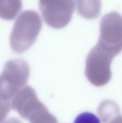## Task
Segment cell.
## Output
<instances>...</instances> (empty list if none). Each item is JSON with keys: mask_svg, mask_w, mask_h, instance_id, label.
I'll return each mask as SVG.
<instances>
[{"mask_svg": "<svg viewBox=\"0 0 122 123\" xmlns=\"http://www.w3.org/2000/svg\"><path fill=\"white\" fill-rule=\"evenodd\" d=\"M98 114L103 123H108L116 117L121 115L119 105L115 101L110 100H105L99 104L98 107Z\"/></svg>", "mask_w": 122, "mask_h": 123, "instance_id": "9", "label": "cell"}, {"mask_svg": "<svg viewBox=\"0 0 122 123\" xmlns=\"http://www.w3.org/2000/svg\"><path fill=\"white\" fill-rule=\"evenodd\" d=\"M11 108L30 123H58L56 117L39 100L29 86L22 88L11 100Z\"/></svg>", "mask_w": 122, "mask_h": 123, "instance_id": "1", "label": "cell"}, {"mask_svg": "<svg viewBox=\"0 0 122 123\" xmlns=\"http://www.w3.org/2000/svg\"><path fill=\"white\" fill-rule=\"evenodd\" d=\"M41 28L42 21L37 12L23 11L17 18L10 34L11 49L18 54L27 51L35 43Z\"/></svg>", "mask_w": 122, "mask_h": 123, "instance_id": "2", "label": "cell"}, {"mask_svg": "<svg viewBox=\"0 0 122 123\" xmlns=\"http://www.w3.org/2000/svg\"><path fill=\"white\" fill-rule=\"evenodd\" d=\"M44 22L54 29H62L70 24L75 12L74 0H39Z\"/></svg>", "mask_w": 122, "mask_h": 123, "instance_id": "6", "label": "cell"}, {"mask_svg": "<svg viewBox=\"0 0 122 123\" xmlns=\"http://www.w3.org/2000/svg\"><path fill=\"white\" fill-rule=\"evenodd\" d=\"M11 109V102L0 98V123L4 122V119L9 113Z\"/></svg>", "mask_w": 122, "mask_h": 123, "instance_id": "11", "label": "cell"}, {"mask_svg": "<svg viewBox=\"0 0 122 123\" xmlns=\"http://www.w3.org/2000/svg\"><path fill=\"white\" fill-rule=\"evenodd\" d=\"M21 8V0H0V18L13 20Z\"/></svg>", "mask_w": 122, "mask_h": 123, "instance_id": "8", "label": "cell"}, {"mask_svg": "<svg viewBox=\"0 0 122 123\" xmlns=\"http://www.w3.org/2000/svg\"><path fill=\"white\" fill-rule=\"evenodd\" d=\"M2 123H22L18 120V118H15V117H11V118H8V120H5Z\"/></svg>", "mask_w": 122, "mask_h": 123, "instance_id": "12", "label": "cell"}, {"mask_svg": "<svg viewBox=\"0 0 122 123\" xmlns=\"http://www.w3.org/2000/svg\"><path fill=\"white\" fill-rule=\"evenodd\" d=\"M74 123H100V120L91 112H83L75 118Z\"/></svg>", "mask_w": 122, "mask_h": 123, "instance_id": "10", "label": "cell"}, {"mask_svg": "<svg viewBox=\"0 0 122 123\" xmlns=\"http://www.w3.org/2000/svg\"><path fill=\"white\" fill-rule=\"evenodd\" d=\"M108 123H122V116H117L115 118H113L111 121H110Z\"/></svg>", "mask_w": 122, "mask_h": 123, "instance_id": "13", "label": "cell"}, {"mask_svg": "<svg viewBox=\"0 0 122 123\" xmlns=\"http://www.w3.org/2000/svg\"><path fill=\"white\" fill-rule=\"evenodd\" d=\"M78 13L86 19H94L100 13V0H76Z\"/></svg>", "mask_w": 122, "mask_h": 123, "instance_id": "7", "label": "cell"}, {"mask_svg": "<svg viewBox=\"0 0 122 123\" xmlns=\"http://www.w3.org/2000/svg\"><path fill=\"white\" fill-rule=\"evenodd\" d=\"M29 74V65L24 60L13 59L6 62L0 74V98L12 100L26 86Z\"/></svg>", "mask_w": 122, "mask_h": 123, "instance_id": "3", "label": "cell"}, {"mask_svg": "<svg viewBox=\"0 0 122 123\" xmlns=\"http://www.w3.org/2000/svg\"><path fill=\"white\" fill-rule=\"evenodd\" d=\"M112 57L122 51V15L117 12L105 14L100 21V33L97 44Z\"/></svg>", "mask_w": 122, "mask_h": 123, "instance_id": "4", "label": "cell"}, {"mask_svg": "<svg viewBox=\"0 0 122 123\" xmlns=\"http://www.w3.org/2000/svg\"><path fill=\"white\" fill-rule=\"evenodd\" d=\"M111 55L101 49L99 46L92 48L86 58L85 75L94 86H103L111 79Z\"/></svg>", "mask_w": 122, "mask_h": 123, "instance_id": "5", "label": "cell"}]
</instances>
